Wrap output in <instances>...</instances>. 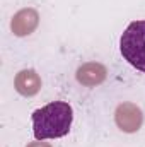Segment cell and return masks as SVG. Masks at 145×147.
<instances>
[{"label": "cell", "mask_w": 145, "mask_h": 147, "mask_svg": "<svg viewBox=\"0 0 145 147\" xmlns=\"http://www.w3.org/2000/svg\"><path fill=\"white\" fill-rule=\"evenodd\" d=\"M121 57L137 70L145 74V21H133L119 39Z\"/></svg>", "instance_id": "cell-2"}, {"label": "cell", "mask_w": 145, "mask_h": 147, "mask_svg": "<svg viewBox=\"0 0 145 147\" xmlns=\"http://www.w3.org/2000/svg\"><path fill=\"white\" fill-rule=\"evenodd\" d=\"M33 132L38 140L62 139L70 132L73 110L67 101H53L33 113Z\"/></svg>", "instance_id": "cell-1"}]
</instances>
